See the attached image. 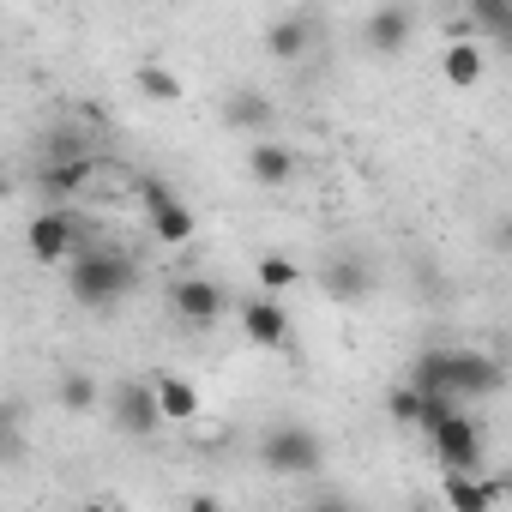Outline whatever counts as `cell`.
<instances>
[{"label": "cell", "instance_id": "28", "mask_svg": "<svg viewBox=\"0 0 512 512\" xmlns=\"http://www.w3.org/2000/svg\"><path fill=\"white\" fill-rule=\"evenodd\" d=\"M404 512H434V506H404Z\"/></svg>", "mask_w": 512, "mask_h": 512}, {"label": "cell", "instance_id": "4", "mask_svg": "<svg viewBox=\"0 0 512 512\" xmlns=\"http://www.w3.org/2000/svg\"><path fill=\"white\" fill-rule=\"evenodd\" d=\"M25 241H31V260H37V266H67L73 253L85 247V223H79L67 205H49V211L31 217Z\"/></svg>", "mask_w": 512, "mask_h": 512}, {"label": "cell", "instance_id": "22", "mask_svg": "<svg viewBox=\"0 0 512 512\" xmlns=\"http://www.w3.org/2000/svg\"><path fill=\"white\" fill-rule=\"evenodd\" d=\"M55 398H61V410H79V416H85V410L97 404V380H91V374H61V392H55Z\"/></svg>", "mask_w": 512, "mask_h": 512}, {"label": "cell", "instance_id": "20", "mask_svg": "<svg viewBox=\"0 0 512 512\" xmlns=\"http://www.w3.org/2000/svg\"><path fill=\"white\" fill-rule=\"evenodd\" d=\"M253 272H260V290L278 302V290H296L302 284V266L296 260H284V253H260V266H253Z\"/></svg>", "mask_w": 512, "mask_h": 512}, {"label": "cell", "instance_id": "21", "mask_svg": "<svg viewBox=\"0 0 512 512\" xmlns=\"http://www.w3.org/2000/svg\"><path fill=\"white\" fill-rule=\"evenodd\" d=\"M133 85H139L151 103H181V73H169V67H157V61H145V67L133 73Z\"/></svg>", "mask_w": 512, "mask_h": 512}, {"label": "cell", "instance_id": "24", "mask_svg": "<svg viewBox=\"0 0 512 512\" xmlns=\"http://www.w3.org/2000/svg\"><path fill=\"white\" fill-rule=\"evenodd\" d=\"M470 25H482L488 37H512V13L494 7V0H470Z\"/></svg>", "mask_w": 512, "mask_h": 512}, {"label": "cell", "instance_id": "7", "mask_svg": "<svg viewBox=\"0 0 512 512\" xmlns=\"http://www.w3.org/2000/svg\"><path fill=\"white\" fill-rule=\"evenodd\" d=\"M223 308H229V290L211 284V278H175L169 284V314L181 326H217Z\"/></svg>", "mask_w": 512, "mask_h": 512}, {"label": "cell", "instance_id": "2", "mask_svg": "<svg viewBox=\"0 0 512 512\" xmlns=\"http://www.w3.org/2000/svg\"><path fill=\"white\" fill-rule=\"evenodd\" d=\"M133 284H139V266L127 260L121 247L85 241L73 260H67V290H73V302H79V308H91V314H103V308L127 302V296H133Z\"/></svg>", "mask_w": 512, "mask_h": 512}, {"label": "cell", "instance_id": "14", "mask_svg": "<svg viewBox=\"0 0 512 512\" xmlns=\"http://www.w3.org/2000/svg\"><path fill=\"white\" fill-rule=\"evenodd\" d=\"M314 43H320L314 13H290V19H272V25H266V49H272L278 61H302Z\"/></svg>", "mask_w": 512, "mask_h": 512}, {"label": "cell", "instance_id": "12", "mask_svg": "<svg viewBox=\"0 0 512 512\" xmlns=\"http://www.w3.org/2000/svg\"><path fill=\"white\" fill-rule=\"evenodd\" d=\"M272 121H278V103L266 91H235V97H223V127H235L247 139H272Z\"/></svg>", "mask_w": 512, "mask_h": 512}, {"label": "cell", "instance_id": "29", "mask_svg": "<svg viewBox=\"0 0 512 512\" xmlns=\"http://www.w3.org/2000/svg\"><path fill=\"white\" fill-rule=\"evenodd\" d=\"M0 199H7V181H0Z\"/></svg>", "mask_w": 512, "mask_h": 512}, {"label": "cell", "instance_id": "26", "mask_svg": "<svg viewBox=\"0 0 512 512\" xmlns=\"http://www.w3.org/2000/svg\"><path fill=\"white\" fill-rule=\"evenodd\" d=\"M187 512H223V500H217V494H193Z\"/></svg>", "mask_w": 512, "mask_h": 512}, {"label": "cell", "instance_id": "18", "mask_svg": "<svg viewBox=\"0 0 512 512\" xmlns=\"http://www.w3.org/2000/svg\"><path fill=\"white\" fill-rule=\"evenodd\" d=\"M25 452H31L25 410H19V398H0V464H19Z\"/></svg>", "mask_w": 512, "mask_h": 512}, {"label": "cell", "instance_id": "9", "mask_svg": "<svg viewBox=\"0 0 512 512\" xmlns=\"http://www.w3.org/2000/svg\"><path fill=\"white\" fill-rule=\"evenodd\" d=\"M386 410H392V422H398V428H416V434H434L446 416H458V404H452V398H428V392H416V386H392Z\"/></svg>", "mask_w": 512, "mask_h": 512}, {"label": "cell", "instance_id": "6", "mask_svg": "<svg viewBox=\"0 0 512 512\" xmlns=\"http://www.w3.org/2000/svg\"><path fill=\"white\" fill-rule=\"evenodd\" d=\"M434 458L446 464V470H458V476H482V428L458 410V416H446L434 434Z\"/></svg>", "mask_w": 512, "mask_h": 512}, {"label": "cell", "instance_id": "25", "mask_svg": "<svg viewBox=\"0 0 512 512\" xmlns=\"http://www.w3.org/2000/svg\"><path fill=\"white\" fill-rule=\"evenodd\" d=\"M296 512H362V506H356L350 494H332V488H326V494H314V500H308V506H296Z\"/></svg>", "mask_w": 512, "mask_h": 512}, {"label": "cell", "instance_id": "5", "mask_svg": "<svg viewBox=\"0 0 512 512\" xmlns=\"http://www.w3.org/2000/svg\"><path fill=\"white\" fill-rule=\"evenodd\" d=\"M139 205H145V217H151V235H157V241H169V247L193 241V211L175 199V187H169V181L145 175V181H139Z\"/></svg>", "mask_w": 512, "mask_h": 512}, {"label": "cell", "instance_id": "13", "mask_svg": "<svg viewBox=\"0 0 512 512\" xmlns=\"http://www.w3.org/2000/svg\"><path fill=\"white\" fill-rule=\"evenodd\" d=\"M241 332H247V344L278 350V344H290V314L272 296H253V302H241Z\"/></svg>", "mask_w": 512, "mask_h": 512}, {"label": "cell", "instance_id": "23", "mask_svg": "<svg viewBox=\"0 0 512 512\" xmlns=\"http://www.w3.org/2000/svg\"><path fill=\"white\" fill-rule=\"evenodd\" d=\"M85 181H91V163H85V157H67L61 169H49V193H55V199H67V193H79Z\"/></svg>", "mask_w": 512, "mask_h": 512}, {"label": "cell", "instance_id": "15", "mask_svg": "<svg viewBox=\"0 0 512 512\" xmlns=\"http://www.w3.org/2000/svg\"><path fill=\"white\" fill-rule=\"evenodd\" d=\"M247 175L260 181V187H284V181L296 175V151L278 145V139H253V145H247Z\"/></svg>", "mask_w": 512, "mask_h": 512}, {"label": "cell", "instance_id": "11", "mask_svg": "<svg viewBox=\"0 0 512 512\" xmlns=\"http://www.w3.org/2000/svg\"><path fill=\"white\" fill-rule=\"evenodd\" d=\"M320 290L332 296V302H368L374 296V266L368 260H356V253H338V260H326V272H320Z\"/></svg>", "mask_w": 512, "mask_h": 512}, {"label": "cell", "instance_id": "1", "mask_svg": "<svg viewBox=\"0 0 512 512\" xmlns=\"http://www.w3.org/2000/svg\"><path fill=\"white\" fill-rule=\"evenodd\" d=\"M404 386H416L428 398H452V404L458 398H494L506 386V368L488 350H428V356H416Z\"/></svg>", "mask_w": 512, "mask_h": 512}, {"label": "cell", "instance_id": "27", "mask_svg": "<svg viewBox=\"0 0 512 512\" xmlns=\"http://www.w3.org/2000/svg\"><path fill=\"white\" fill-rule=\"evenodd\" d=\"M79 512H109V506H103V500H91V506H79Z\"/></svg>", "mask_w": 512, "mask_h": 512}, {"label": "cell", "instance_id": "10", "mask_svg": "<svg viewBox=\"0 0 512 512\" xmlns=\"http://www.w3.org/2000/svg\"><path fill=\"white\" fill-rule=\"evenodd\" d=\"M115 422H121V434H133V440H151V434L163 428L157 398H151V380H121V386H115Z\"/></svg>", "mask_w": 512, "mask_h": 512}, {"label": "cell", "instance_id": "16", "mask_svg": "<svg viewBox=\"0 0 512 512\" xmlns=\"http://www.w3.org/2000/svg\"><path fill=\"white\" fill-rule=\"evenodd\" d=\"M151 398H157V416H163V422H193V416H199V386H193L187 374L151 380Z\"/></svg>", "mask_w": 512, "mask_h": 512}, {"label": "cell", "instance_id": "19", "mask_svg": "<svg viewBox=\"0 0 512 512\" xmlns=\"http://www.w3.org/2000/svg\"><path fill=\"white\" fill-rule=\"evenodd\" d=\"M440 73H446V85H458V91H470V85L482 79V49H476L470 37H458V43L446 49V61H440Z\"/></svg>", "mask_w": 512, "mask_h": 512}, {"label": "cell", "instance_id": "3", "mask_svg": "<svg viewBox=\"0 0 512 512\" xmlns=\"http://www.w3.org/2000/svg\"><path fill=\"white\" fill-rule=\"evenodd\" d=\"M260 464H266L272 476H320V470H326V440H320L308 422H278V428H266V440H260Z\"/></svg>", "mask_w": 512, "mask_h": 512}, {"label": "cell", "instance_id": "17", "mask_svg": "<svg viewBox=\"0 0 512 512\" xmlns=\"http://www.w3.org/2000/svg\"><path fill=\"white\" fill-rule=\"evenodd\" d=\"M440 494H446V512H494V494H488L482 476H458V470H446Z\"/></svg>", "mask_w": 512, "mask_h": 512}, {"label": "cell", "instance_id": "8", "mask_svg": "<svg viewBox=\"0 0 512 512\" xmlns=\"http://www.w3.org/2000/svg\"><path fill=\"white\" fill-rule=\"evenodd\" d=\"M416 7H374L368 19H362V49H374V55H404L410 49V37H416Z\"/></svg>", "mask_w": 512, "mask_h": 512}]
</instances>
